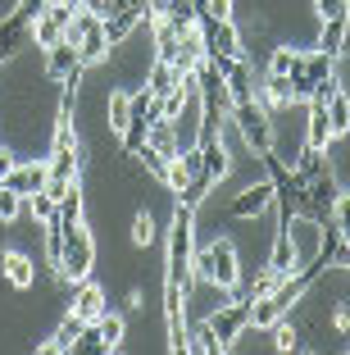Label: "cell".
I'll list each match as a JSON object with an SVG mask.
<instances>
[{
    "label": "cell",
    "instance_id": "obj_28",
    "mask_svg": "<svg viewBox=\"0 0 350 355\" xmlns=\"http://www.w3.org/2000/svg\"><path fill=\"white\" fill-rule=\"evenodd\" d=\"M69 355H105V342H100V328H96V319L82 328V337L73 342V351Z\"/></svg>",
    "mask_w": 350,
    "mask_h": 355
},
{
    "label": "cell",
    "instance_id": "obj_25",
    "mask_svg": "<svg viewBox=\"0 0 350 355\" xmlns=\"http://www.w3.org/2000/svg\"><path fill=\"white\" fill-rule=\"evenodd\" d=\"M28 214H32L37 223H51L55 214H60V200H55L46 187H42V191H32V196H28Z\"/></svg>",
    "mask_w": 350,
    "mask_h": 355
},
{
    "label": "cell",
    "instance_id": "obj_15",
    "mask_svg": "<svg viewBox=\"0 0 350 355\" xmlns=\"http://www.w3.org/2000/svg\"><path fill=\"white\" fill-rule=\"evenodd\" d=\"M0 273H5V282H10V287H19V292H28L32 282H37L32 260H28V255H19V251H5V255H0Z\"/></svg>",
    "mask_w": 350,
    "mask_h": 355
},
{
    "label": "cell",
    "instance_id": "obj_7",
    "mask_svg": "<svg viewBox=\"0 0 350 355\" xmlns=\"http://www.w3.org/2000/svg\"><path fill=\"white\" fill-rule=\"evenodd\" d=\"M73 14H78V10L64 5V0H46V10L37 14V23H32V42H37V51H51L55 42H64Z\"/></svg>",
    "mask_w": 350,
    "mask_h": 355
},
{
    "label": "cell",
    "instance_id": "obj_35",
    "mask_svg": "<svg viewBox=\"0 0 350 355\" xmlns=\"http://www.w3.org/2000/svg\"><path fill=\"white\" fill-rule=\"evenodd\" d=\"M314 10H319V19H341V14H350V0H314Z\"/></svg>",
    "mask_w": 350,
    "mask_h": 355
},
{
    "label": "cell",
    "instance_id": "obj_8",
    "mask_svg": "<svg viewBox=\"0 0 350 355\" xmlns=\"http://www.w3.org/2000/svg\"><path fill=\"white\" fill-rule=\"evenodd\" d=\"M200 42H205V55H246V42L232 19H196Z\"/></svg>",
    "mask_w": 350,
    "mask_h": 355
},
{
    "label": "cell",
    "instance_id": "obj_4",
    "mask_svg": "<svg viewBox=\"0 0 350 355\" xmlns=\"http://www.w3.org/2000/svg\"><path fill=\"white\" fill-rule=\"evenodd\" d=\"M64 42H73V51L82 55V64H96L110 55V42H105V14H91V10H78L64 32Z\"/></svg>",
    "mask_w": 350,
    "mask_h": 355
},
{
    "label": "cell",
    "instance_id": "obj_24",
    "mask_svg": "<svg viewBox=\"0 0 350 355\" xmlns=\"http://www.w3.org/2000/svg\"><path fill=\"white\" fill-rule=\"evenodd\" d=\"M96 328H100V342H105V355H110V351H119V346H123V333H128V324H123V314H110V310H105L100 319H96Z\"/></svg>",
    "mask_w": 350,
    "mask_h": 355
},
{
    "label": "cell",
    "instance_id": "obj_27",
    "mask_svg": "<svg viewBox=\"0 0 350 355\" xmlns=\"http://www.w3.org/2000/svg\"><path fill=\"white\" fill-rule=\"evenodd\" d=\"M305 51H291V46H278V51L268 55V73H296Z\"/></svg>",
    "mask_w": 350,
    "mask_h": 355
},
{
    "label": "cell",
    "instance_id": "obj_10",
    "mask_svg": "<svg viewBox=\"0 0 350 355\" xmlns=\"http://www.w3.org/2000/svg\"><path fill=\"white\" fill-rule=\"evenodd\" d=\"M273 205V182H255V187H246L237 200H227V219H255V214H264V209Z\"/></svg>",
    "mask_w": 350,
    "mask_h": 355
},
{
    "label": "cell",
    "instance_id": "obj_31",
    "mask_svg": "<svg viewBox=\"0 0 350 355\" xmlns=\"http://www.w3.org/2000/svg\"><path fill=\"white\" fill-rule=\"evenodd\" d=\"M132 241H137V246H155V241H159V232H155V219H150V209H141V214L132 219Z\"/></svg>",
    "mask_w": 350,
    "mask_h": 355
},
{
    "label": "cell",
    "instance_id": "obj_2",
    "mask_svg": "<svg viewBox=\"0 0 350 355\" xmlns=\"http://www.w3.org/2000/svg\"><path fill=\"white\" fill-rule=\"evenodd\" d=\"M191 269H196V278H200V282H214L218 292H232V287H237V278H241L237 246H232L227 237L209 241L205 251H196V260H191Z\"/></svg>",
    "mask_w": 350,
    "mask_h": 355
},
{
    "label": "cell",
    "instance_id": "obj_20",
    "mask_svg": "<svg viewBox=\"0 0 350 355\" xmlns=\"http://www.w3.org/2000/svg\"><path fill=\"white\" fill-rule=\"evenodd\" d=\"M200 146V155H205V178L218 187V178L227 173V150H223V141L218 137H205V141H196Z\"/></svg>",
    "mask_w": 350,
    "mask_h": 355
},
{
    "label": "cell",
    "instance_id": "obj_18",
    "mask_svg": "<svg viewBox=\"0 0 350 355\" xmlns=\"http://www.w3.org/2000/svg\"><path fill=\"white\" fill-rule=\"evenodd\" d=\"M146 146H155L164 159H173L177 155V128H173V119H164V114L155 119V123H150V137H146Z\"/></svg>",
    "mask_w": 350,
    "mask_h": 355
},
{
    "label": "cell",
    "instance_id": "obj_17",
    "mask_svg": "<svg viewBox=\"0 0 350 355\" xmlns=\"http://www.w3.org/2000/svg\"><path fill=\"white\" fill-rule=\"evenodd\" d=\"M177 78H182V73H177V64L155 60V64H150V73H146V92H150L155 101H164V96L177 87Z\"/></svg>",
    "mask_w": 350,
    "mask_h": 355
},
{
    "label": "cell",
    "instance_id": "obj_3",
    "mask_svg": "<svg viewBox=\"0 0 350 355\" xmlns=\"http://www.w3.org/2000/svg\"><path fill=\"white\" fill-rule=\"evenodd\" d=\"M91 264H96V241L91 232L82 228V223H64V251H60V264H55V273L69 282H82L91 278Z\"/></svg>",
    "mask_w": 350,
    "mask_h": 355
},
{
    "label": "cell",
    "instance_id": "obj_36",
    "mask_svg": "<svg viewBox=\"0 0 350 355\" xmlns=\"http://www.w3.org/2000/svg\"><path fill=\"white\" fill-rule=\"evenodd\" d=\"M346 251H350V237H346Z\"/></svg>",
    "mask_w": 350,
    "mask_h": 355
},
{
    "label": "cell",
    "instance_id": "obj_23",
    "mask_svg": "<svg viewBox=\"0 0 350 355\" xmlns=\"http://www.w3.org/2000/svg\"><path fill=\"white\" fill-rule=\"evenodd\" d=\"M346 37H350V19H346V14H341V19H323V42H319V51L341 55V51H346Z\"/></svg>",
    "mask_w": 350,
    "mask_h": 355
},
{
    "label": "cell",
    "instance_id": "obj_33",
    "mask_svg": "<svg viewBox=\"0 0 350 355\" xmlns=\"http://www.w3.org/2000/svg\"><path fill=\"white\" fill-rule=\"evenodd\" d=\"M196 19H232V0H191Z\"/></svg>",
    "mask_w": 350,
    "mask_h": 355
},
{
    "label": "cell",
    "instance_id": "obj_30",
    "mask_svg": "<svg viewBox=\"0 0 350 355\" xmlns=\"http://www.w3.org/2000/svg\"><path fill=\"white\" fill-rule=\"evenodd\" d=\"M132 159H141V164H146V173H150V178H159V182H164V178H168V159L159 155V150H155V146H141V150H137Z\"/></svg>",
    "mask_w": 350,
    "mask_h": 355
},
{
    "label": "cell",
    "instance_id": "obj_32",
    "mask_svg": "<svg viewBox=\"0 0 350 355\" xmlns=\"http://www.w3.org/2000/svg\"><path fill=\"white\" fill-rule=\"evenodd\" d=\"M332 228L350 237V191H337V200H332Z\"/></svg>",
    "mask_w": 350,
    "mask_h": 355
},
{
    "label": "cell",
    "instance_id": "obj_5",
    "mask_svg": "<svg viewBox=\"0 0 350 355\" xmlns=\"http://www.w3.org/2000/svg\"><path fill=\"white\" fill-rule=\"evenodd\" d=\"M232 123H237V132L246 137V146L255 150V155H264V150H273V123H268L264 105L259 101H232Z\"/></svg>",
    "mask_w": 350,
    "mask_h": 355
},
{
    "label": "cell",
    "instance_id": "obj_6",
    "mask_svg": "<svg viewBox=\"0 0 350 355\" xmlns=\"http://www.w3.org/2000/svg\"><path fill=\"white\" fill-rule=\"evenodd\" d=\"M250 310H255V301H246V296H232V305H218V310L209 314V328H214V337H218V346H223V351L250 328Z\"/></svg>",
    "mask_w": 350,
    "mask_h": 355
},
{
    "label": "cell",
    "instance_id": "obj_22",
    "mask_svg": "<svg viewBox=\"0 0 350 355\" xmlns=\"http://www.w3.org/2000/svg\"><path fill=\"white\" fill-rule=\"evenodd\" d=\"M218 351H223V346H218L209 319H205V324H196V328H186V355H218Z\"/></svg>",
    "mask_w": 350,
    "mask_h": 355
},
{
    "label": "cell",
    "instance_id": "obj_21",
    "mask_svg": "<svg viewBox=\"0 0 350 355\" xmlns=\"http://www.w3.org/2000/svg\"><path fill=\"white\" fill-rule=\"evenodd\" d=\"M328 128H332V137H346L350 132V96L341 92V87L328 96Z\"/></svg>",
    "mask_w": 350,
    "mask_h": 355
},
{
    "label": "cell",
    "instance_id": "obj_13",
    "mask_svg": "<svg viewBox=\"0 0 350 355\" xmlns=\"http://www.w3.org/2000/svg\"><path fill=\"white\" fill-rule=\"evenodd\" d=\"M268 269L278 273V278H287V273L296 269V237H291V228H282V223H278V232H273V255H268Z\"/></svg>",
    "mask_w": 350,
    "mask_h": 355
},
{
    "label": "cell",
    "instance_id": "obj_12",
    "mask_svg": "<svg viewBox=\"0 0 350 355\" xmlns=\"http://www.w3.org/2000/svg\"><path fill=\"white\" fill-rule=\"evenodd\" d=\"M73 314H78V319H87V324H91V319H100L105 310H110V305H105V287H96V282H78V296H73V305H69Z\"/></svg>",
    "mask_w": 350,
    "mask_h": 355
},
{
    "label": "cell",
    "instance_id": "obj_29",
    "mask_svg": "<svg viewBox=\"0 0 350 355\" xmlns=\"http://www.w3.org/2000/svg\"><path fill=\"white\" fill-rule=\"evenodd\" d=\"M28 209V196H19V191H10V187H0V223H14Z\"/></svg>",
    "mask_w": 350,
    "mask_h": 355
},
{
    "label": "cell",
    "instance_id": "obj_26",
    "mask_svg": "<svg viewBox=\"0 0 350 355\" xmlns=\"http://www.w3.org/2000/svg\"><path fill=\"white\" fill-rule=\"evenodd\" d=\"M128 119H132V96H128V92H110V128H114V132H123Z\"/></svg>",
    "mask_w": 350,
    "mask_h": 355
},
{
    "label": "cell",
    "instance_id": "obj_16",
    "mask_svg": "<svg viewBox=\"0 0 350 355\" xmlns=\"http://www.w3.org/2000/svg\"><path fill=\"white\" fill-rule=\"evenodd\" d=\"M82 328H87V319H78V314L69 310V314H64V324L55 328V337H51V342H42V351H46V355H69L73 342L82 337Z\"/></svg>",
    "mask_w": 350,
    "mask_h": 355
},
{
    "label": "cell",
    "instance_id": "obj_19",
    "mask_svg": "<svg viewBox=\"0 0 350 355\" xmlns=\"http://www.w3.org/2000/svg\"><path fill=\"white\" fill-rule=\"evenodd\" d=\"M300 73H305L314 87L328 83V78H337V55H328V51H309L305 64H300Z\"/></svg>",
    "mask_w": 350,
    "mask_h": 355
},
{
    "label": "cell",
    "instance_id": "obj_11",
    "mask_svg": "<svg viewBox=\"0 0 350 355\" xmlns=\"http://www.w3.org/2000/svg\"><path fill=\"white\" fill-rule=\"evenodd\" d=\"M87 64H82V55L73 51V42H55L51 51H46V78L51 83H64V78H78Z\"/></svg>",
    "mask_w": 350,
    "mask_h": 355
},
{
    "label": "cell",
    "instance_id": "obj_14",
    "mask_svg": "<svg viewBox=\"0 0 350 355\" xmlns=\"http://www.w3.org/2000/svg\"><path fill=\"white\" fill-rule=\"evenodd\" d=\"M141 19H146L141 10H110V14H105V42L123 46L128 37L137 32V23H141Z\"/></svg>",
    "mask_w": 350,
    "mask_h": 355
},
{
    "label": "cell",
    "instance_id": "obj_1",
    "mask_svg": "<svg viewBox=\"0 0 350 355\" xmlns=\"http://www.w3.org/2000/svg\"><path fill=\"white\" fill-rule=\"evenodd\" d=\"M196 209L182 205L177 200L173 209V223H168V251H164V282H177L182 292H191V278H196V269H191V260H196Z\"/></svg>",
    "mask_w": 350,
    "mask_h": 355
},
{
    "label": "cell",
    "instance_id": "obj_9",
    "mask_svg": "<svg viewBox=\"0 0 350 355\" xmlns=\"http://www.w3.org/2000/svg\"><path fill=\"white\" fill-rule=\"evenodd\" d=\"M46 178H51V168H46V159H14V168L5 173V182L0 187H10V191H19V196H32V191H42L46 187Z\"/></svg>",
    "mask_w": 350,
    "mask_h": 355
},
{
    "label": "cell",
    "instance_id": "obj_34",
    "mask_svg": "<svg viewBox=\"0 0 350 355\" xmlns=\"http://www.w3.org/2000/svg\"><path fill=\"white\" fill-rule=\"evenodd\" d=\"M273 342H278V351H300V337H296V328H291L287 319L273 324Z\"/></svg>",
    "mask_w": 350,
    "mask_h": 355
}]
</instances>
